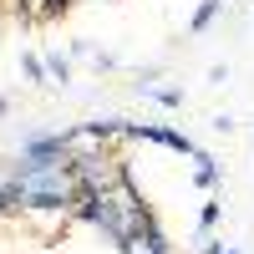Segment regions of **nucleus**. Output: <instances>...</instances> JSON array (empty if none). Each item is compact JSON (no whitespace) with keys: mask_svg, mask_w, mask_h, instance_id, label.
Here are the masks:
<instances>
[{"mask_svg":"<svg viewBox=\"0 0 254 254\" xmlns=\"http://www.w3.org/2000/svg\"><path fill=\"white\" fill-rule=\"evenodd\" d=\"M122 132H127V137H147V142H163V147H173V153H188V158L198 153V147H193V137L173 132V127H137V122H127Z\"/></svg>","mask_w":254,"mask_h":254,"instance_id":"obj_1","label":"nucleus"},{"mask_svg":"<svg viewBox=\"0 0 254 254\" xmlns=\"http://www.w3.org/2000/svg\"><path fill=\"white\" fill-rule=\"evenodd\" d=\"M219 5H224V0H203V5L193 10V26H188V31H193V36H203L208 26H214V15H219Z\"/></svg>","mask_w":254,"mask_h":254,"instance_id":"obj_2","label":"nucleus"},{"mask_svg":"<svg viewBox=\"0 0 254 254\" xmlns=\"http://www.w3.org/2000/svg\"><path fill=\"white\" fill-rule=\"evenodd\" d=\"M193 178H198V188H214L219 183V168H214V158H208V153H193Z\"/></svg>","mask_w":254,"mask_h":254,"instance_id":"obj_3","label":"nucleus"},{"mask_svg":"<svg viewBox=\"0 0 254 254\" xmlns=\"http://www.w3.org/2000/svg\"><path fill=\"white\" fill-rule=\"evenodd\" d=\"M214 219H219V198H208L203 214H198V234H208V229H214Z\"/></svg>","mask_w":254,"mask_h":254,"instance_id":"obj_4","label":"nucleus"},{"mask_svg":"<svg viewBox=\"0 0 254 254\" xmlns=\"http://www.w3.org/2000/svg\"><path fill=\"white\" fill-rule=\"evenodd\" d=\"M46 71H51L56 81H66V76H71V66H66V56H56V51L46 56Z\"/></svg>","mask_w":254,"mask_h":254,"instance_id":"obj_5","label":"nucleus"},{"mask_svg":"<svg viewBox=\"0 0 254 254\" xmlns=\"http://www.w3.org/2000/svg\"><path fill=\"white\" fill-rule=\"evenodd\" d=\"M158 102H163V107H178V102H183V92H173V87H163V92H153Z\"/></svg>","mask_w":254,"mask_h":254,"instance_id":"obj_6","label":"nucleus"},{"mask_svg":"<svg viewBox=\"0 0 254 254\" xmlns=\"http://www.w3.org/2000/svg\"><path fill=\"white\" fill-rule=\"evenodd\" d=\"M66 5H71V0H41V15H61Z\"/></svg>","mask_w":254,"mask_h":254,"instance_id":"obj_7","label":"nucleus"},{"mask_svg":"<svg viewBox=\"0 0 254 254\" xmlns=\"http://www.w3.org/2000/svg\"><path fill=\"white\" fill-rule=\"evenodd\" d=\"M203 254H224V244H214V239H203Z\"/></svg>","mask_w":254,"mask_h":254,"instance_id":"obj_8","label":"nucleus"},{"mask_svg":"<svg viewBox=\"0 0 254 254\" xmlns=\"http://www.w3.org/2000/svg\"><path fill=\"white\" fill-rule=\"evenodd\" d=\"M0 112H5V97H0Z\"/></svg>","mask_w":254,"mask_h":254,"instance_id":"obj_9","label":"nucleus"}]
</instances>
